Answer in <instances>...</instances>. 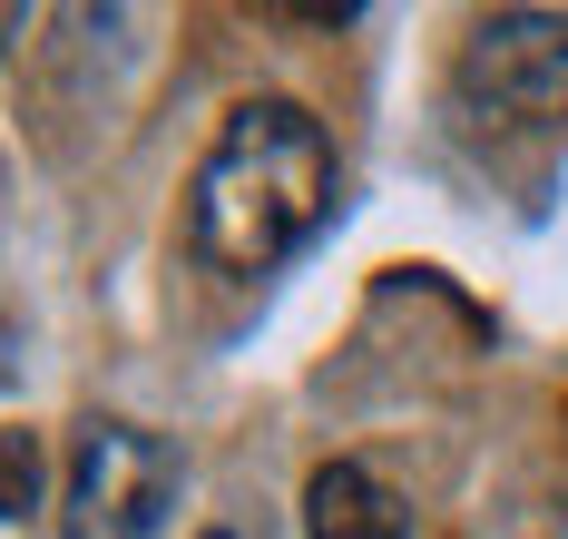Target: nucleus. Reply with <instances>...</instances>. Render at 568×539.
I'll list each match as a JSON object with an SVG mask.
<instances>
[{"instance_id": "nucleus-1", "label": "nucleus", "mask_w": 568, "mask_h": 539, "mask_svg": "<svg viewBox=\"0 0 568 539\" xmlns=\"http://www.w3.org/2000/svg\"><path fill=\"white\" fill-rule=\"evenodd\" d=\"M334 186H343L334 138H324V119L304 99H245V109H226L216 148L196 157L186 245H196L206 275L255 285V275H275L284 255H304L324 236Z\"/></svg>"}, {"instance_id": "nucleus-2", "label": "nucleus", "mask_w": 568, "mask_h": 539, "mask_svg": "<svg viewBox=\"0 0 568 539\" xmlns=\"http://www.w3.org/2000/svg\"><path fill=\"white\" fill-rule=\"evenodd\" d=\"M176 441L138 431L118 413H89L69 441V480H59V539H158L176 510Z\"/></svg>"}, {"instance_id": "nucleus-3", "label": "nucleus", "mask_w": 568, "mask_h": 539, "mask_svg": "<svg viewBox=\"0 0 568 539\" xmlns=\"http://www.w3.org/2000/svg\"><path fill=\"white\" fill-rule=\"evenodd\" d=\"M460 109L529 128V138H559L568 128V10H490V20H470Z\"/></svg>"}, {"instance_id": "nucleus-4", "label": "nucleus", "mask_w": 568, "mask_h": 539, "mask_svg": "<svg viewBox=\"0 0 568 539\" xmlns=\"http://www.w3.org/2000/svg\"><path fill=\"white\" fill-rule=\"evenodd\" d=\"M304 530L314 539H412V500L363 461H324L304 480Z\"/></svg>"}, {"instance_id": "nucleus-5", "label": "nucleus", "mask_w": 568, "mask_h": 539, "mask_svg": "<svg viewBox=\"0 0 568 539\" xmlns=\"http://www.w3.org/2000/svg\"><path fill=\"white\" fill-rule=\"evenodd\" d=\"M40 510V431H0V520Z\"/></svg>"}, {"instance_id": "nucleus-6", "label": "nucleus", "mask_w": 568, "mask_h": 539, "mask_svg": "<svg viewBox=\"0 0 568 539\" xmlns=\"http://www.w3.org/2000/svg\"><path fill=\"white\" fill-rule=\"evenodd\" d=\"M10 40H20V10H10V0H0V50H10Z\"/></svg>"}, {"instance_id": "nucleus-7", "label": "nucleus", "mask_w": 568, "mask_h": 539, "mask_svg": "<svg viewBox=\"0 0 568 539\" xmlns=\"http://www.w3.org/2000/svg\"><path fill=\"white\" fill-rule=\"evenodd\" d=\"M206 539H235V530H206Z\"/></svg>"}]
</instances>
